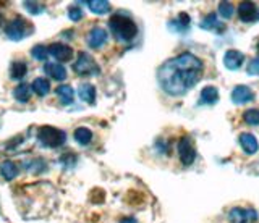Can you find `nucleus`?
Instances as JSON below:
<instances>
[{
    "mask_svg": "<svg viewBox=\"0 0 259 223\" xmlns=\"http://www.w3.org/2000/svg\"><path fill=\"white\" fill-rule=\"evenodd\" d=\"M68 17H70L71 21H79L81 18H83V10H81L79 7L73 5L68 9Z\"/></svg>",
    "mask_w": 259,
    "mask_h": 223,
    "instance_id": "c756f323",
    "label": "nucleus"
},
{
    "mask_svg": "<svg viewBox=\"0 0 259 223\" xmlns=\"http://www.w3.org/2000/svg\"><path fill=\"white\" fill-rule=\"evenodd\" d=\"M233 12H235V9H233V5L230 2H221V4H219V13H221L222 18H225V20L232 18Z\"/></svg>",
    "mask_w": 259,
    "mask_h": 223,
    "instance_id": "a878e982",
    "label": "nucleus"
},
{
    "mask_svg": "<svg viewBox=\"0 0 259 223\" xmlns=\"http://www.w3.org/2000/svg\"><path fill=\"white\" fill-rule=\"evenodd\" d=\"M248 73L249 75H259V57L253 59L248 65Z\"/></svg>",
    "mask_w": 259,
    "mask_h": 223,
    "instance_id": "7c9ffc66",
    "label": "nucleus"
},
{
    "mask_svg": "<svg viewBox=\"0 0 259 223\" xmlns=\"http://www.w3.org/2000/svg\"><path fill=\"white\" fill-rule=\"evenodd\" d=\"M44 71L51 76L55 81H63L65 78H67V70L62 65V63H52L49 62L44 65Z\"/></svg>",
    "mask_w": 259,
    "mask_h": 223,
    "instance_id": "ddd939ff",
    "label": "nucleus"
},
{
    "mask_svg": "<svg viewBox=\"0 0 259 223\" xmlns=\"http://www.w3.org/2000/svg\"><path fill=\"white\" fill-rule=\"evenodd\" d=\"M29 31H32V26H29L26 20H23L21 17H16L15 20H12L5 28V34L10 41H21L23 37H26L28 34H31Z\"/></svg>",
    "mask_w": 259,
    "mask_h": 223,
    "instance_id": "39448f33",
    "label": "nucleus"
},
{
    "mask_svg": "<svg viewBox=\"0 0 259 223\" xmlns=\"http://www.w3.org/2000/svg\"><path fill=\"white\" fill-rule=\"evenodd\" d=\"M31 87L39 97H44V95H47L49 91H51V83H49L46 78H36L34 81H32Z\"/></svg>",
    "mask_w": 259,
    "mask_h": 223,
    "instance_id": "412c9836",
    "label": "nucleus"
},
{
    "mask_svg": "<svg viewBox=\"0 0 259 223\" xmlns=\"http://www.w3.org/2000/svg\"><path fill=\"white\" fill-rule=\"evenodd\" d=\"M75 141L78 142V144H81V146H88L89 142L93 141V133H91V130H88V128H78L75 131Z\"/></svg>",
    "mask_w": 259,
    "mask_h": 223,
    "instance_id": "b1692460",
    "label": "nucleus"
},
{
    "mask_svg": "<svg viewBox=\"0 0 259 223\" xmlns=\"http://www.w3.org/2000/svg\"><path fill=\"white\" fill-rule=\"evenodd\" d=\"M78 94L81 100H84L89 105H93L96 102V87L93 84H81L79 89H78Z\"/></svg>",
    "mask_w": 259,
    "mask_h": 223,
    "instance_id": "dca6fc26",
    "label": "nucleus"
},
{
    "mask_svg": "<svg viewBox=\"0 0 259 223\" xmlns=\"http://www.w3.org/2000/svg\"><path fill=\"white\" fill-rule=\"evenodd\" d=\"M109 28L118 41L121 42H132L138 34V26L136 23L126 17V15L117 13L109 20Z\"/></svg>",
    "mask_w": 259,
    "mask_h": 223,
    "instance_id": "f03ea898",
    "label": "nucleus"
},
{
    "mask_svg": "<svg viewBox=\"0 0 259 223\" xmlns=\"http://www.w3.org/2000/svg\"><path fill=\"white\" fill-rule=\"evenodd\" d=\"M107 42V31L102 28H93L88 34V44L93 49H99Z\"/></svg>",
    "mask_w": 259,
    "mask_h": 223,
    "instance_id": "9b49d317",
    "label": "nucleus"
},
{
    "mask_svg": "<svg viewBox=\"0 0 259 223\" xmlns=\"http://www.w3.org/2000/svg\"><path fill=\"white\" fill-rule=\"evenodd\" d=\"M24 9H26L31 15H40L44 10H46V7L42 4H37V2H24Z\"/></svg>",
    "mask_w": 259,
    "mask_h": 223,
    "instance_id": "cd10ccee",
    "label": "nucleus"
},
{
    "mask_svg": "<svg viewBox=\"0 0 259 223\" xmlns=\"http://www.w3.org/2000/svg\"><path fill=\"white\" fill-rule=\"evenodd\" d=\"M31 55L36 60H46L47 55H49V49L46 45H34V47H32V50H31Z\"/></svg>",
    "mask_w": 259,
    "mask_h": 223,
    "instance_id": "bb28decb",
    "label": "nucleus"
},
{
    "mask_svg": "<svg viewBox=\"0 0 259 223\" xmlns=\"http://www.w3.org/2000/svg\"><path fill=\"white\" fill-rule=\"evenodd\" d=\"M230 223H251L257 220V213L253 209H243V207H233L229 212Z\"/></svg>",
    "mask_w": 259,
    "mask_h": 223,
    "instance_id": "423d86ee",
    "label": "nucleus"
},
{
    "mask_svg": "<svg viewBox=\"0 0 259 223\" xmlns=\"http://www.w3.org/2000/svg\"><path fill=\"white\" fill-rule=\"evenodd\" d=\"M178 155H180V160L183 165H191L196 158V150H194L190 138L183 136L178 141Z\"/></svg>",
    "mask_w": 259,
    "mask_h": 223,
    "instance_id": "0eeeda50",
    "label": "nucleus"
},
{
    "mask_svg": "<svg viewBox=\"0 0 259 223\" xmlns=\"http://www.w3.org/2000/svg\"><path fill=\"white\" fill-rule=\"evenodd\" d=\"M240 144H241L243 150H245V152L249 154V155L256 154L257 149H259L257 139L254 138V134H251V133H243V134H240Z\"/></svg>",
    "mask_w": 259,
    "mask_h": 223,
    "instance_id": "4468645a",
    "label": "nucleus"
},
{
    "mask_svg": "<svg viewBox=\"0 0 259 223\" xmlns=\"http://www.w3.org/2000/svg\"><path fill=\"white\" fill-rule=\"evenodd\" d=\"M202 29H215V31H219V33H222V31L225 29V25H222L221 21L217 20V17H215V13H210V15H207V17L201 21V25H199Z\"/></svg>",
    "mask_w": 259,
    "mask_h": 223,
    "instance_id": "aec40b11",
    "label": "nucleus"
},
{
    "mask_svg": "<svg viewBox=\"0 0 259 223\" xmlns=\"http://www.w3.org/2000/svg\"><path fill=\"white\" fill-rule=\"evenodd\" d=\"M254 99V92L249 89L248 86H237L232 91V102L237 103V105H243L249 100Z\"/></svg>",
    "mask_w": 259,
    "mask_h": 223,
    "instance_id": "9d476101",
    "label": "nucleus"
},
{
    "mask_svg": "<svg viewBox=\"0 0 259 223\" xmlns=\"http://www.w3.org/2000/svg\"><path fill=\"white\" fill-rule=\"evenodd\" d=\"M86 5L89 7V10L97 15H104L110 12V4L104 2V0H89V2H86Z\"/></svg>",
    "mask_w": 259,
    "mask_h": 223,
    "instance_id": "5701e85b",
    "label": "nucleus"
},
{
    "mask_svg": "<svg viewBox=\"0 0 259 223\" xmlns=\"http://www.w3.org/2000/svg\"><path fill=\"white\" fill-rule=\"evenodd\" d=\"M219 100V91L214 86H207L201 91V103H206V105H214Z\"/></svg>",
    "mask_w": 259,
    "mask_h": 223,
    "instance_id": "6ab92c4d",
    "label": "nucleus"
},
{
    "mask_svg": "<svg viewBox=\"0 0 259 223\" xmlns=\"http://www.w3.org/2000/svg\"><path fill=\"white\" fill-rule=\"evenodd\" d=\"M49 53H51L52 57L57 59L59 62H68L73 57V49L70 45L57 42V44H52L51 47H49Z\"/></svg>",
    "mask_w": 259,
    "mask_h": 223,
    "instance_id": "1a4fd4ad",
    "label": "nucleus"
},
{
    "mask_svg": "<svg viewBox=\"0 0 259 223\" xmlns=\"http://www.w3.org/2000/svg\"><path fill=\"white\" fill-rule=\"evenodd\" d=\"M18 165H16L15 162L12 160H5L2 165H0V173H2V177L7 180V181H12L13 178L18 177Z\"/></svg>",
    "mask_w": 259,
    "mask_h": 223,
    "instance_id": "2eb2a0df",
    "label": "nucleus"
},
{
    "mask_svg": "<svg viewBox=\"0 0 259 223\" xmlns=\"http://www.w3.org/2000/svg\"><path fill=\"white\" fill-rule=\"evenodd\" d=\"M57 95H59L60 102L63 103V105H70V103L73 102V97H75V92H73V87L68 86V84H62L55 89Z\"/></svg>",
    "mask_w": 259,
    "mask_h": 223,
    "instance_id": "f3484780",
    "label": "nucleus"
},
{
    "mask_svg": "<svg viewBox=\"0 0 259 223\" xmlns=\"http://www.w3.org/2000/svg\"><path fill=\"white\" fill-rule=\"evenodd\" d=\"M257 50H259V45H257Z\"/></svg>",
    "mask_w": 259,
    "mask_h": 223,
    "instance_id": "72a5a7b5",
    "label": "nucleus"
},
{
    "mask_svg": "<svg viewBox=\"0 0 259 223\" xmlns=\"http://www.w3.org/2000/svg\"><path fill=\"white\" fill-rule=\"evenodd\" d=\"M238 17L245 23L259 21V7L253 2H241L238 5Z\"/></svg>",
    "mask_w": 259,
    "mask_h": 223,
    "instance_id": "6e6552de",
    "label": "nucleus"
},
{
    "mask_svg": "<svg viewBox=\"0 0 259 223\" xmlns=\"http://www.w3.org/2000/svg\"><path fill=\"white\" fill-rule=\"evenodd\" d=\"M245 55L238 50H227L224 55V65L229 70H238L243 65Z\"/></svg>",
    "mask_w": 259,
    "mask_h": 223,
    "instance_id": "f8f14e48",
    "label": "nucleus"
},
{
    "mask_svg": "<svg viewBox=\"0 0 259 223\" xmlns=\"http://www.w3.org/2000/svg\"><path fill=\"white\" fill-rule=\"evenodd\" d=\"M24 169L39 173V172H44V170H46V163H44V160H32V162H29V163L24 162Z\"/></svg>",
    "mask_w": 259,
    "mask_h": 223,
    "instance_id": "c85d7f7f",
    "label": "nucleus"
},
{
    "mask_svg": "<svg viewBox=\"0 0 259 223\" xmlns=\"http://www.w3.org/2000/svg\"><path fill=\"white\" fill-rule=\"evenodd\" d=\"M28 73V65L24 62H13L12 67H10V78L20 81Z\"/></svg>",
    "mask_w": 259,
    "mask_h": 223,
    "instance_id": "4be33fe9",
    "label": "nucleus"
},
{
    "mask_svg": "<svg viewBox=\"0 0 259 223\" xmlns=\"http://www.w3.org/2000/svg\"><path fill=\"white\" fill-rule=\"evenodd\" d=\"M243 120H245L246 125L257 126V125H259V110H257V108L246 110L245 114H243Z\"/></svg>",
    "mask_w": 259,
    "mask_h": 223,
    "instance_id": "393cba45",
    "label": "nucleus"
},
{
    "mask_svg": "<svg viewBox=\"0 0 259 223\" xmlns=\"http://www.w3.org/2000/svg\"><path fill=\"white\" fill-rule=\"evenodd\" d=\"M202 76V62L193 53L185 52L167 60L157 71L160 87L168 95H183Z\"/></svg>",
    "mask_w": 259,
    "mask_h": 223,
    "instance_id": "f257e3e1",
    "label": "nucleus"
},
{
    "mask_svg": "<svg viewBox=\"0 0 259 223\" xmlns=\"http://www.w3.org/2000/svg\"><path fill=\"white\" fill-rule=\"evenodd\" d=\"M2 23H4V17H2V13H0V26H2Z\"/></svg>",
    "mask_w": 259,
    "mask_h": 223,
    "instance_id": "473e14b6",
    "label": "nucleus"
},
{
    "mask_svg": "<svg viewBox=\"0 0 259 223\" xmlns=\"http://www.w3.org/2000/svg\"><path fill=\"white\" fill-rule=\"evenodd\" d=\"M118 223H136V220L133 217H126V218H121Z\"/></svg>",
    "mask_w": 259,
    "mask_h": 223,
    "instance_id": "2f4dec72",
    "label": "nucleus"
},
{
    "mask_svg": "<svg viewBox=\"0 0 259 223\" xmlns=\"http://www.w3.org/2000/svg\"><path fill=\"white\" fill-rule=\"evenodd\" d=\"M73 71L79 76H94L101 73V68L91 55L86 52H79L76 62L73 63Z\"/></svg>",
    "mask_w": 259,
    "mask_h": 223,
    "instance_id": "20e7f679",
    "label": "nucleus"
},
{
    "mask_svg": "<svg viewBox=\"0 0 259 223\" xmlns=\"http://www.w3.org/2000/svg\"><path fill=\"white\" fill-rule=\"evenodd\" d=\"M37 139L44 147H60L67 141V134L54 126H40L37 131Z\"/></svg>",
    "mask_w": 259,
    "mask_h": 223,
    "instance_id": "7ed1b4c3",
    "label": "nucleus"
},
{
    "mask_svg": "<svg viewBox=\"0 0 259 223\" xmlns=\"http://www.w3.org/2000/svg\"><path fill=\"white\" fill-rule=\"evenodd\" d=\"M31 91H32V87L26 83H21L15 87V91H13V97L21 102V103H26L31 97Z\"/></svg>",
    "mask_w": 259,
    "mask_h": 223,
    "instance_id": "a211bd4d",
    "label": "nucleus"
}]
</instances>
